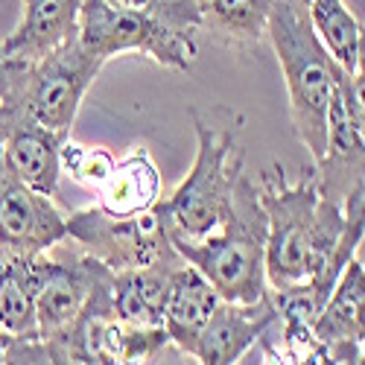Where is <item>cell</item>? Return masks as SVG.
I'll return each mask as SVG.
<instances>
[{"instance_id":"obj_1","label":"cell","mask_w":365,"mask_h":365,"mask_svg":"<svg viewBox=\"0 0 365 365\" xmlns=\"http://www.w3.org/2000/svg\"><path fill=\"white\" fill-rule=\"evenodd\" d=\"M257 193L269 217V289L310 284L319 292V298L327 301L342 269L356 257L342 249L345 210L322 199L313 170H307L292 185L284 175V167L272 164L260 173Z\"/></svg>"},{"instance_id":"obj_2","label":"cell","mask_w":365,"mask_h":365,"mask_svg":"<svg viewBox=\"0 0 365 365\" xmlns=\"http://www.w3.org/2000/svg\"><path fill=\"white\" fill-rule=\"evenodd\" d=\"M196 129V161L187 178L161 202L158 210L173 240H199L210 234L231 210L234 187L242 170L240 132L242 114L231 108H190Z\"/></svg>"},{"instance_id":"obj_3","label":"cell","mask_w":365,"mask_h":365,"mask_svg":"<svg viewBox=\"0 0 365 365\" xmlns=\"http://www.w3.org/2000/svg\"><path fill=\"white\" fill-rule=\"evenodd\" d=\"M266 237V207L260 202L257 185L242 173L222 225L199 240H173V246L217 287L225 301H257L269 292Z\"/></svg>"},{"instance_id":"obj_4","label":"cell","mask_w":365,"mask_h":365,"mask_svg":"<svg viewBox=\"0 0 365 365\" xmlns=\"http://www.w3.org/2000/svg\"><path fill=\"white\" fill-rule=\"evenodd\" d=\"M266 38L275 47L278 65L284 71L295 138L316 164L327 143V117L330 103L336 97L339 68L313 33L307 9H295L284 0H275L269 12Z\"/></svg>"},{"instance_id":"obj_5","label":"cell","mask_w":365,"mask_h":365,"mask_svg":"<svg viewBox=\"0 0 365 365\" xmlns=\"http://www.w3.org/2000/svg\"><path fill=\"white\" fill-rule=\"evenodd\" d=\"M103 65V58L88 53L79 38H73L44 58L26 62L15 97L4 106H9L24 123H38L50 132L71 135L79 106L88 88L100 76Z\"/></svg>"},{"instance_id":"obj_6","label":"cell","mask_w":365,"mask_h":365,"mask_svg":"<svg viewBox=\"0 0 365 365\" xmlns=\"http://www.w3.org/2000/svg\"><path fill=\"white\" fill-rule=\"evenodd\" d=\"M68 240L103 260L111 272L185 260L175 246L158 205L138 217H114L100 205L73 210L68 217Z\"/></svg>"},{"instance_id":"obj_7","label":"cell","mask_w":365,"mask_h":365,"mask_svg":"<svg viewBox=\"0 0 365 365\" xmlns=\"http://www.w3.org/2000/svg\"><path fill=\"white\" fill-rule=\"evenodd\" d=\"M76 38L103 62L123 53H140L155 65L181 73H187L196 62V38L178 36L155 18L114 9L106 0H82Z\"/></svg>"},{"instance_id":"obj_8","label":"cell","mask_w":365,"mask_h":365,"mask_svg":"<svg viewBox=\"0 0 365 365\" xmlns=\"http://www.w3.org/2000/svg\"><path fill=\"white\" fill-rule=\"evenodd\" d=\"M62 242L36 260V316L41 339L62 336L82 316L97 289L114 281V272L88 252H62Z\"/></svg>"},{"instance_id":"obj_9","label":"cell","mask_w":365,"mask_h":365,"mask_svg":"<svg viewBox=\"0 0 365 365\" xmlns=\"http://www.w3.org/2000/svg\"><path fill=\"white\" fill-rule=\"evenodd\" d=\"M68 240V217L38 193L15 178L0 152V257H36Z\"/></svg>"},{"instance_id":"obj_10","label":"cell","mask_w":365,"mask_h":365,"mask_svg":"<svg viewBox=\"0 0 365 365\" xmlns=\"http://www.w3.org/2000/svg\"><path fill=\"white\" fill-rule=\"evenodd\" d=\"M278 322L275 301L266 292L257 301H220L193 345V359L205 365H231L246 356L263 333Z\"/></svg>"},{"instance_id":"obj_11","label":"cell","mask_w":365,"mask_h":365,"mask_svg":"<svg viewBox=\"0 0 365 365\" xmlns=\"http://www.w3.org/2000/svg\"><path fill=\"white\" fill-rule=\"evenodd\" d=\"M313 175L322 199L345 210L348 199H354L365 187V140L356 129V123L348 114V106L339 94L330 103L327 117V143L322 158L313 164Z\"/></svg>"},{"instance_id":"obj_12","label":"cell","mask_w":365,"mask_h":365,"mask_svg":"<svg viewBox=\"0 0 365 365\" xmlns=\"http://www.w3.org/2000/svg\"><path fill=\"white\" fill-rule=\"evenodd\" d=\"M313 333L327 345L330 362H365V266L356 257L330 289Z\"/></svg>"},{"instance_id":"obj_13","label":"cell","mask_w":365,"mask_h":365,"mask_svg":"<svg viewBox=\"0 0 365 365\" xmlns=\"http://www.w3.org/2000/svg\"><path fill=\"white\" fill-rule=\"evenodd\" d=\"M82 0H24V18L0 44L6 56L36 62L79 36Z\"/></svg>"},{"instance_id":"obj_14","label":"cell","mask_w":365,"mask_h":365,"mask_svg":"<svg viewBox=\"0 0 365 365\" xmlns=\"http://www.w3.org/2000/svg\"><path fill=\"white\" fill-rule=\"evenodd\" d=\"M222 295L217 292V287L210 284L196 266H190L187 260L173 269L170 278V292H167V304H164V327L170 333L173 345L190 356L193 345L199 339L202 327L207 324V319L214 316V310L220 307Z\"/></svg>"},{"instance_id":"obj_15","label":"cell","mask_w":365,"mask_h":365,"mask_svg":"<svg viewBox=\"0 0 365 365\" xmlns=\"http://www.w3.org/2000/svg\"><path fill=\"white\" fill-rule=\"evenodd\" d=\"M71 135L50 132L38 123H18L4 138V164L6 170L21 178L38 193L53 196L62 175V143Z\"/></svg>"},{"instance_id":"obj_16","label":"cell","mask_w":365,"mask_h":365,"mask_svg":"<svg viewBox=\"0 0 365 365\" xmlns=\"http://www.w3.org/2000/svg\"><path fill=\"white\" fill-rule=\"evenodd\" d=\"M97 193L100 207L114 217H138L143 210L155 207L161 199V173L149 149L135 146L123 161H117Z\"/></svg>"},{"instance_id":"obj_17","label":"cell","mask_w":365,"mask_h":365,"mask_svg":"<svg viewBox=\"0 0 365 365\" xmlns=\"http://www.w3.org/2000/svg\"><path fill=\"white\" fill-rule=\"evenodd\" d=\"M185 260L175 263H155V266H138L114 272V310L120 319L135 324H164V304L170 292L173 269Z\"/></svg>"},{"instance_id":"obj_18","label":"cell","mask_w":365,"mask_h":365,"mask_svg":"<svg viewBox=\"0 0 365 365\" xmlns=\"http://www.w3.org/2000/svg\"><path fill=\"white\" fill-rule=\"evenodd\" d=\"M275 0H196L202 29L234 50H252L266 38Z\"/></svg>"},{"instance_id":"obj_19","label":"cell","mask_w":365,"mask_h":365,"mask_svg":"<svg viewBox=\"0 0 365 365\" xmlns=\"http://www.w3.org/2000/svg\"><path fill=\"white\" fill-rule=\"evenodd\" d=\"M307 18L313 33L319 36L322 47L345 73H354L359 65V33L362 26L351 15L342 0H310Z\"/></svg>"},{"instance_id":"obj_20","label":"cell","mask_w":365,"mask_h":365,"mask_svg":"<svg viewBox=\"0 0 365 365\" xmlns=\"http://www.w3.org/2000/svg\"><path fill=\"white\" fill-rule=\"evenodd\" d=\"M106 4L114 9L155 18L164 26L175 29L178 36H187V38H196V33H202V15H199L196 0H106Z\"/></svg>"},{"instance_id":"obj_21","label":"cell","mask_w":365,"mask_h":365,"mask_svg":"<svg viewBox=\"0 0 365 365\" xmlns=\"http://www.w3.org/2000/svg\"><path fill=\"white\" fill-rule=\"evenodd\" d=\"M117 158L103 146H85L71 138L62 143V173H68L76 185L100 190L106 185V178L111 175Z\"/></svg>"},{"instance_id":"obj_22","label":"cell","mask_w":365,"mask_h":365,"mask_svg":"<svg viewBox=\"0 0 365 365\" xmlns=\"http://www.w3.org/2000/svg\"><path fill=\"white\" fill-rule=\"evenodd\" d=\"M336 85H339V94H342V100H345V106H348L351 120L356 123V129H359V135H362V140H365V68L356 65L354 73H345V71L339 68Z\"/></svg>"},{"instance_id":"obj_23","label":"cell","mask_w":365,"mask_h":365,"mask_svg":"<svg viewBox=\"0 0 365 365\" xmlns=\"http://www.w3.org/2000/svg\"><path fill=\"white\" fill-rule=\"evenodd\" d=\"M24 71H26V62H21V58H12L4 53V47H0V103H6L15 97V91L24 79Z\"/></svg>"},{"instance_id":"obj_24","label":"cell","mask_w":365,"mask_h":365,"mask_svg":"<svg viewBox=\"0 0 365 365\" xmlns=\"http://www.w3.org/2000/svg\"><path fill=\"white\" fill-rule=\"evenodd\" d=\"M345 207H359L362 214H365V187H362V190H359L354 199H348V205H345Z\"/></svg>"},{"instance_id":"obj_25","label":"cell","mask_w":365,"mask_h":365,"mask_svg":"<svg viewBox=\"0 0 365 365\" xmlns=\"http://www.w3.org/2000/svg\"><path fill=\"white\" fill-rule=\"evenodd\" d=\"M9 333L4 330V327H0V362H6V345H9Z\"/></svg>"},{"instance_id":"obj_26","label":"cell","mask_w":365,"mask_h":365,"mask_svg":"<svg viewBox=\"0 0 365 365\" xmlns=\"http://www.w3.org/2000/svg\"><path fill=\"white\" fill-rule=\"evenodd\" d=\"M359 65L365 68V26H362V33H359Z\"/></svg>"},{"instance_id":"obj_27","label":"cell","mask_w":365,"mask_h":365,"mask_svg":"<svg viewBox=\"0 0 365 365\" xmlns=\"http://www.w3.org/2000/svg\"><path fill=\"white\" fill-rule=\"evenodd\" d=\"M284 4H289V6H295V9H307L310 0H284Z\"/></svg>"},{"instance_id":"obj_28","label":"cell","mask_w":365,"mask_h":365,"mask_svg":"<svg viewBox=\"0 0 365 365\" xmlns=\"http://www.w3.org/2000/svg\"><path fill=\"white\" fill-rule=\"evenodd\" d=\"M362 348H365V342H362Z\"/></svg>"}]
</instances>
